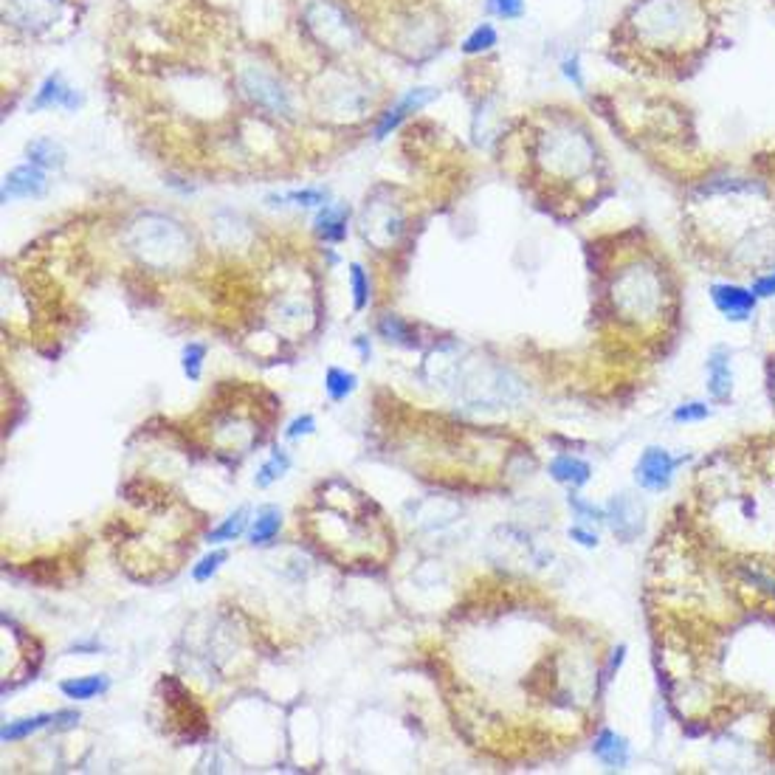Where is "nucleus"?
Returning a JSON list of instances; mask_svg holds the SVG:
<instances>
[{
	"label": "nucleus",
	"mask_w": 775,
	"mask_h": 775,
	"mask_svg": "<svg viewBox=\"0 0 775 775\" xmlns=\"http://www.w3.org/2000/svg\"><path fill=\"white\" fill-rule=\"evenodd\" d=\"M632 26L646 45L686 49L702 37L705 18L696 0H643L632 14Z\"/></svg>",
	"instance_id": "1"
},
{
	"label": "nucleus",
	"mask_w": 775,
	"mask_h": 775,
	"mask_svg": "<svg viewBox=\"0 0 775 775\" xmlns=\"http://www.w3.org/2000/svg\"><path fill=\"white\" fill-rule=\"evenodd\" d=\"M128 248L152 271H178L190 262L192 240L186 229L167 214H142L128 229Z\"/></svg>",
	"instance_id": "2"
},
{
	"label": "nucleus",
	"mask_w": 775,
	"mask_h": 775,
	"mask_svg": "<svg viewBox=\"0 0 775 775\" xmlns=\"http://www.w3.org/2000/svg\"><path fill=\"white\" fill-rule=\"evenodd\" d=\"M536 159L545 173L562 181L586 175L595 167V144L584 128L572 121H555L539 136Z\"/></svg>",
	"instance_id": "3"
},
{
	"label": "nucleus",
	"mask_w": 775,
	"mask_h": 775,
	"mask_svg": "<svg viewBox=\"0 0 775 775\" xmlns=\"http://www.w3.org/2000/svg\"><path fill=\"white\" fill-rule=\"evenodd\" d=\"M612 305L632 324L655 322L665 307V283L663 274L651 262H632L624 271H617L612 283Z\"/></svg>",
	"instance_id": "4"
},
{
	"label": "nucleus",
	"mask_w": 775,
	"mask_h": 775,
	"mask_svg": "<svg viewBox=\"0 0 775 775\" xmlns=\"http://www.w3.org/2000/svg\"><path fill=\"white\" fill-rule=\"evenodd\" d=\"M454 372H457V384H454L457 398H462L474 409H483V407L496 409V407H505V403L516 400L522 395L519 381L502 367L477 361L469 369L454 367Z\"/></svg>",
	"instance_id": "5"
},
{
	"label": "nucleus",
	"mask_w": 775,
	"mask_h": 775,
	"mask_svg": "<svg viewBox=\"0 0 775 775\" xmlns=\"http://www.w3.org/2000/svg\"><path fill=\"white\" fill-rule=\"evenodd\" d=\"M240 82L248 93V99H254L257 105H262L266 111L271 113H291V99H288V90L283 88V82L271 76L268 71H262L257 66L252 68H243L240 74Z\"/></svg>",
	"instance_id": "6"
},
{
	"label": "nucleus",
	"mask_w": 775,
	"mask_h": 775,
	"mask_svg": "<svg viewBox=\"0 0 775 775\" xmlns=\"http://www.w3.org/2000/svg\"><path fill=\"white\" fill-rule=\"evenodd\" d=\"M603 519L620 541H634L643 533V505L629 493L615 496L603 510Z\"/></svg>",
	"instance_id": "7"
},
{
	"label": "nucleus",
	"mask_w": 775,
	"mask_h": 775,
	"mask_svg": "<svg viewBox=\"0 0 775 775\" xmlns=\"http://www.w3.org/2000/svg\"><path fill=\"white\" fill-rule=\"evenodd\" d=\"M59 6L62 0H6V20L28 31H40L57 20Z\"/></svg>",
	"instance_id": "8"
},
{
	"label": "nucleus",
	"mask_w": 775,
	"mask_h": 775,
	"mask_svg": "<svg viewBox=\"0 0 775 775\" xmlns=\"http://www.w3.org/2000/svg\"><path fill=\"white\" fill-rule=\"evenodd\" d=\"M677 469V460L665 452V448H646L643 457L638 460V469H634V477L638 483L648 491H663L669 488L671 477Z\"/></svg>",
	"instance_id": "9"
},
{
	"label": "nucleus",
	"mask_w": 775,
	"mask_h": 775,
	"mask_svg": "<svg viewBox=\"0 0 775 775\" xmlns=\"http://www.w3.org/2000/svg\"><path fill=\"white\" fill-rule=\"evenodd\" d=\"M45 190H49V181H45L43 167L37 164H23V167H14L12 173L4 178V204L9 200H18V198H43Z\"/></svg>",
	"instance_id": "10"
},
{
	"label": "nucleus",
	"mask_w": 775,
	"mask_h": 775,
	"mask_svg": "<svg viewBox=\"0 0 775 775\" xmlns=\"http://www.w3.org/2000/svg\"><path fill=\"white\" fill-rule=\"evenodd\" d=\"M434 97H438V90H434V88H412V90L407 93V97H403L395 107H390V111H386V113L381 116V121L376 124V138H386L392 130H398L400 124L407 121V116L417 113V111H421L423 105H429Z\"/></svg>",
	"instance_id": "11"
},
{
	"label": "nucleus",
	"mask_w": 775,
	"mask_h": 775,
	"mask_svg": "<svg viewBox=\"0 0 775 775\" xmlns=\"http://www.w3.org/2000/svg\"><path fill=\"white\" fill-rule=\"evenodd\" d=\"M710 297L713 305H717L727 319L733 322H744L756 307V293L741 288V285H731V283H722V285H713L710 288Z\"/></svg>",
	"instance_id": "12"
},
{
	"label": "nucleus",
	"mask_w": 775,
	"mask_h": 775,
	"mask_svg": "<svg viewBox=\"0 0 775 775\" xmlns=\"http://www.w3.org/2000/svg\"><path fill=\"white\" fill-rule=\"evenodd\" d=\"M403 231V217L398 209L392 206H384V209H376L372 206V212L367 209L364 214V237L378 243V245H390L400 237Z\"/></svg>",
	"instance_id": "13"
},
{
	"label": "nucleus",
	"mask_w": 775,
	"mask_h": 775,
	"mask_svg": "<svg viewBox=\"0 0 775 775\" xmlns=\"http://www.w3.org/2000/svg\"><path fill=\"white\" fill-rule=\"evenodd\" d=\"M80 93L71 85H66L59 74H51L37 90L35 102H31V111H45V107H66V111H76L80 107Z\"/></svg>",
	"instance_id": "14"
},
{
	"label": "nucleus",
	"mask_w": 775,
	"mask_h": 775,
	"mask_svg": "<svg viewBox=\"0 0 775 775\" xmlns=\"http://www.w3.org/2000/svg\"><path fill=\"white\" fill-rule=\"evenodd\" d=\"M708 392L713 400L725 403L733 392V372H731V353L725 347L710 350L708 355Z\"/></svg>",
	"instance_id": "15"
},
{
	"label": "nucleus",
	"mask_w": 775,
	"mask_h": 775,
	"mask_svg": "<svg viewBox=\"0 0 775 775\" xmlns=\"http://www.w3.org/2000/svg\"><path fill=\"white\" fill-rule=\"evenodd\" d=\"M307 20H310V26H314L324 40H330L336 45H341L345 40L350 43V37H353V31L345 23V18H341V14L336 9H330V6H322V4L314 6V9L307 12Z\"/></svg>",
	"instance_id": "16"
},
{
	"label": "nucleus",
	"mask_w": 775,
	"mask_h": 775,
	"mask_svg": "<svg viewBox=\"0 0 775 775\" xmlns=\"http://www.w3.org/2000/svg\"><path fill=\"white\" fill-rule=\"evenodd\" d=\"M589 474H593L589 462H584L578 457H570V454H562V457H555L550 462V477L555 479V483H564V485H572V488L586 485Z\"/></svg>",
	"instance_id": "17"
},
{
	"label": "nucleus",
	"mask_w": 775,
	"mask_h": 775,
	"mask_svg": "<svg viewBox=\"0 0 775 775\" xmlns=\"http://www.w3.org/2000/svg\"><path fill=\"white\" fill-rule=\"evenodd\" d=\"M595 756L607 767L620 770L629 764V744L624 736H617L612 731H601V736L595 739Z\"/></svg>",
	"instance_id": "18"
},
{
	"label": "nucleus",
	"mask_w": 775,
	"mask_h": 775,
	"mask_svg": "<svg viewBox=\"0 0 775 775\" xmlns=\"http://www.w3.org/2000/svg\"><path fill=\"white\" fill-rule=\"evenodd\" d=\"M347 214L345 206H324L316 217V235L324 243H341L347 237Z\"/></svg>",
	"instance_id": "19"
},
{
	"label": "nucleus",
	"mask_w": 775,
	"mask_h": 775,
	"mask_svg": "<svg viewBox=\"0 0 775 775\" xmlns=\"http://www.w3.org/2000/svg\"><path fill=\"white\" fill-rule=\"evenodd\" d=\"M111 688V679L105 674H90V677H76V679H66L59 686V691L68 696V700H93V696L105 694Z\"/></svg>",
	"instance_id": "20"
},
{
	"label": "nucleus",
	"mask_w": 775,
	"mask_h": 775,
	"mask_svg": "<svg viewBox=\"0 0 775 775\" xmlns=\"http://www.w3.org/2000/svg\"><path fill=\"white\" fill-rule=\"evenodd\" d=\"M51 722H57V713H37V717H26V719H18V722H9V725H4V731H0V739H4V741H23L26 736L43 731V727H49Z\"/></svg>",
	"instance_id": "21"
},
{
	"label": "nucleus",
	"mask_w": 775,
	"mask_h": 775,
	"mask_svg": "<svg viewBox=\"0 0 775 775\" xmlns=\"http://www.w3.org/2000/svg\"><path fill=\"white\" fill-rule=\"evenodd\" d=\"M26 155L31 164H37L43 169H57L62 167V159H66V152H62V147L54 138H37V142H31L26 147Z\"/></svg>",
	"instance_id": "22"
},
{
	"label": "nucleus",
	"mask_w": 775,
	"mask_h": 775,
	"mask_svg": "<svg viewBox=\"0 0 775 775\" xmlns=\"http://www.w3.org/2000/svg\"><path fill=\"white\" fill-rule=\"evenodd\" d=\"M279 527H283V516H279L276 508L260 510L257 519H254V527H252V545H268V541L279 533Z\"/></svg>",
	"instance_id": "23"
},
{
	"label": "nucleus",
	"mask_w": 775,
	"mask_h": 775,
	"mask_svg": "<svg viewBox=\"0 0 775 775\" xmlns=\"http://www.w3.org/2000/svg\"><path fill=\"white\" fill-rule=\"evenodd\" d=\"M291 469V457H288V452H283V448H274L271 452V460L262 465V469L257 471V488H271L276 479H283L285 477V471Z\"/></svg>",
	"instance_id": "24"
},
{
	"label": "nucleus",
	"mask_w": 775,
	"mask_h": 775,
	"mask_svg": "<svg viewBox=\"0 0 775 775\" xmlns=\"http://www.w3.org/2000/svg\"><path fill=\"white\" fill-rule=\"evenodd\" d=\"M355 384H359V378H355L353 372L338 369V367H330L328 376H324V390H328V395L333 400H345L347 395H353Z\"/></svg>",
	"instance_id": "25"
},
{
	"label": "nucleus",
	"mask_w": 775,
	"mask_h": 775,
	"mask_svg": "<svg viewBox=\"0 0 775 775\" xmlns=\"http://www.w3.org/2000/svg\"><path fill=\"white\" fill-rule=\"evenodd\" d=\"M248 516V510L243 508V510H237V514H231L223 524H217L214 531L209 533V541L212 545H223V541H235L237 536H243V531H245V519Z\"/></svg>",
	"instance_id": "26"
},
{
	"label": "nucleus",
	"mask_w": 775,
	"mask_h": 775,
	"mask_svg": "<svg viewBox=\"0 0 775 775\" xmlns=\"http://www.w3.org/2000/svg\"><path fill=\"white\" fill-rule=\"evenodd\" d=\"M496 40H500V35H496V28H493L491 23H483V26H477L469 37H465L462 51H465V54H483V51H491L493 45H496Z\"/></svg>",
	"instance_id": "27"
},
{
	"label": "nucleus",
	"mask_w": 775,
	"mask_h": 775,
	"mask_svg": "<svg viewBox=\"0 0 775 775\" xmlns=\"http://www.w3.org/2000/svg\"><path fill=\"white\" fill-rule=\"evenodd\" d=\"M350 288H353V307L364 310L369 302V279L359 262H353L350 266Z\"/></svg>",
	"instance_id": "28"
},
{
	"label": "nucleus",
	"mask_w": 775,
	"mask_h": 775,
	"mask_svg": "<svg viewBox=\"0 0 775 775\" xmlns=\"http://www.w3.org/2000/svg\"><path fill=\"white\" fill-rule=\"evenodd\" d=\"M204 359H206V347L192 341V345L183 347V376L190 381H198L200 372H204Z\"/></svg>",
	"instance_id": "29"
},
{
	"label": "nucleus",
	"mask_w": 775,
	"mask_h": 775,
	"mask_svg": "<svg viewBox=\"0 0 775 775\" xmlns=\"http://www.w3.org/2000/svg\"><path fill=\"white\" fill-rule=\"evenodd\" d=\"M378 330H381L384 338L400 341V345H409V338H412V328L400 316H384L381 324H378Z\"/></svg>",
	"instance_id": "30"
},
{
	"label": "nucleus",
	"mask_w": 775,
	"mask_h": 775,
	"mask_svg": "<svg viewBox=\"0 0 775 775\" xmlns=\"http://www.w3.org/2000/svg\"><path fill=\"white\" fill-rule=\"evenodd\" d=\"M226 562V553L223 550H214V553H209V555H204L200 558V562L192 567V578L198 581V584H206L217 570H221V564Z\"/></svg>",
	"instance_id": "31"
},
{
	"label": "nucleus",
	"mask_w": 775,
	"mask_h": 775,
	"mask_svg": "<svg viewBox=\"0 0 775 775\" xmlns=\"http://www.w3.org/2000/svg\"><path fill=\"white\" fill-rule=\"evenodd\" d=\"M570 508L576 510V514H578V519H581L584 524H595V522H601V519H603V510H601V508H595L593 502L581 500V496H576V493L570 496Z\"/></svg>",
	"instance_id": "32"
},
{
	"label": "nucleus",
	"mask_w": 775,
	"mask_h": 775,
	"mask_svg": "<svg viewBox=\"0 0 775 775\" xmlns=\"http://www.w3.org/2000/svg\"><path fill=\"white\" fill-rule=\"evenodd\" d=\"M288 200L297 206H328V192L324 190H299V192H291Z\"/></svg>",
	"instance_id": "33"
},
{
	"label": "nucleus",
	"mask_w": 775,
	"mask_h": 775,
	"mask_svg": "<svg viewBox=\"0 0 775 775\" xmlns=\"http://www.w3.org/2000/svg\"><path fill=\"white\" fill-rule=\"evenodd\" d=\"M710 415V409L705 403H686V407H677L674 412V421L677 423H694V421H705Z\"/></svg>",
	"instance_id": "34"
},
{
	"label": "nucleus",
	"mask_w": 775,
	"mask_h": 775,
	"mask_svg": "<svg viewBox=\"0 0 775 775\" xmlns=\"http://www.w3.org/2000/svg\"><path fill=\"white\" fill-rule=\"evenodd\" d=\"M493 12L505 20H519L524 14V0H493Z\"/></svg>",
	"instance_id": "35"
},
{
	"label": "nucleus",
	"mask_w": 775,
	"mask_h": 775,
	"mask_svg": "<svg viewBox=\"0 0 775 775\" xmlns=\"http://www.w3.org/2000/svg\"><path fill=\"white\" fill-rule=\"evenodd\" d=\"M314 429H316L314 415H302V417H297V421H293L285 429V438L288 440H297V438H302V434H314Z\"/></svg>",
	"instance_id": "36"
},
{
	"label": "nucleus",
	"mask_w": 775,
	"mask_h": 775,
	"mask_svg": "<svg viewBox=\"0 0 775 775\" xmlns=\"http://www.w3.org/2000/svg\"><path fill=\"white\" fill-rule=\"evenodd\" d=\"M753 293H756V299L762 297V299H767V297H775V271H770V274H762L753 283V288H750Z\"/></svg>",
	"instance_id": "37"
},
{
	"label": "nucleus",
	"mask_w": 775,
	"mask_h": 775,
	"mask_svg": "<svg viewBox=\"0 0 775 775\" xmlns=\"http://www.w3.org/2000/svg\"><path fill=\"white\" fill-rule=\"evenodd\" d=\"M562 71H564V76L567 80L576 85V88H584V76H581V66H578V57H567L564 62H562Z\"/></svg>",
	"instance_id": "38"
},
{
	"label": "nucleus",
	"mask_w": 775,
	"mask_h": 775,
	"mask_svg": "<svg viewBox=\"0 0 775 775\" xmlns=\"http://www.w3.org/2000/svg\"><path fill=\"white\" fill-rule=\"evenodd\" d=\"M570 536H572V539H578V545H584V547H595V545H598V536H595V533L581 531V527H572Z\"/></svg>",
	"instance_id": "39"
}]
</instances>
